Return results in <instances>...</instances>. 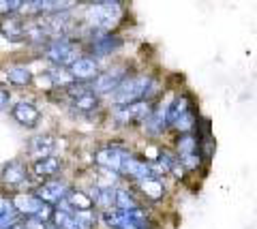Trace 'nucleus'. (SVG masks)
I'll list each match as a JSON object with an SVG mask.
<instances>
[{"label": "nucleus", "mask_w": 257, "mask_h": 229, "mask_svg": "<svg viewBox=\"0 0 257 229\" xmlns=\"http://www.w3.org/2000/svg\"><path fill=\"white\" fill-rule=\"evenodd\" d=\"M22 5L20 0H0V18H11V15H18L20 9H22Z\"/></svg>", "instance_id": "5701e85b"}, {"label": "nucleus", "mask_w": 257, "mask_h": 229, "mask_svg": "<svg viewBox=\"0 0 257 229\" xmlns=\"http://www.w3.org/2000/svg\"><path fill=\"white\" fill-rule=\"evenodd\" d=\"M114 193H116V188L96 184V186H92V191H90L88 197H90L94 210L107 212V210H114Z\"/></svg>", "instance_id": "f3484780"}, {"label": "nucleus", "mask_w": 257, "mask_h": 229, "mask_svg": "<svg viewBox=\"0 0 257 229\" xmlns=\"http://www.w3.org/2000/svg\"><path fill=\"white\" fill-rule=\"evenodd\" d=\"M140 197L135 195V191H128V188H116L114 193V210H133L140 208Z\"/></svg>", "instance_id": "aec40b11"}, {"label": "nucleus", "mask_w": 257, "mask_h": 229, "mask_svg": "<svg viewBox=\"0 0 257 229\" xmlns=\"http://www.w3.org/2000/svg\"><path fill=\"white\" fill-rule=\"evenodd\" d=\"M56 137L50 135V133H39V135L30 137L28 139V156L35 161H41L47 159V156H54V150H56Z\"/></svg>", "instance_id": "ddd939ff"}, {"label": "nucleus", "mask_w": 257, "mask_h": 229, "mask_svg": "<svg viewBox=\"0 0 257 229\" xmlns=\"http://www.w3.org/2000/svg\"><path fill=\"white\" fill-rule=\"evenodd\" d=\"M124 45V39L116 33H101V30L90 28V37H88V56L92 58H103L109 54L118 52Z\"/></svg>", "instance_id": "423d86ee"}, {"label": "nucleus", "mask_w": 257, "mask_h": 229, "mask_svg": "<svg viewBox=\"0 0 257 229\" xmlns=\"http://www.w3.org/2000/svg\"><path fill=\"white\" fill-rule=\"evenodd\" d=\"M133 191H138L142 197H146L148 201H163L165 199V180L161 178H146L133 182Z\"/></svg>", "instance_id": "2eb2a0df"}, {"label": "nucleus", "mask_w": 257, "mask_h": 229, "mask_svg": "<svg viewBox=\"0 0 257 229\" xmlns=\"http://www.w3.org/2000/svg\"><path fill=\"white\" fill-rule=\"evenodd\" d=\"M11 203L15 212L20 214V218H30V216H37L39 212H41V208L45 206V203L39 199L35 191H24V193H15L11 197Z\"/></svg>", "instance_id": "f8f14e48"}, {"label": "nucleus", "mask_w": 257, "mask_h": 229, "mask_svg": "<svg viewBox=\"0 0 257 229\" xmlns=\"http://www.w3.org/2000/svg\"><path fill=\"white\" fill-rule=\"evenodd\" d=\"M176 159H182V156H189V154H197V137L195 133H180L176 137Z\"/></svg>", "instance_id": "a211bd4d"}, {"label": "nucleus", "mask_w": 257, "mask_h": 229, "mask_svg": "<svg viewBox=\"0 0 257 229\" xmlns=\"http://www.w3.org/2000/svg\"><path fill=\"white\" fill-rule=\"evenodd\" d=\"M101 107V97H96L94 92H88L84 97L71 101V112L75 114H94Z\"/></svg>", "instance_id": "6ab92c4d"}, {"label": "nucleus", "mask_w": 257, "mask_h": 229, "mask_svg": "<svg viewBox=\"0 0 257 229\" xmlns=\"http://www.w3.org/2000/svg\"><path fill=\"white\" fill-rule=\"evenodd\" d=\"M124 5L116 3V0H101V3H90L86 9V24L92 30H101V33H111L120 20H122Z\"/></svg>", "instance_id": "f03ea898"}, {"label": "nucleus", "mask_w": 257, "mask_h": 229, "mask_svg": "<svg viewBox=\"0 0 257 229\" xmlns=\"http://www.w3.org/2000/svg\"><path fill=\"white\" fill-rule=\"evenodd\" d=\"M128 156H131V150L128 148L120 146V144H107L94 152V163L99 165V167L120 176V169H122V165Z\"/></svg>", "instance_id": "0eeeda50"}, {"label": "nucleus", "mask_w": 257, "mask_h": 229, "mask_svg": "<svg viewBox=\"0 0 257 229\" xmlns=\"http://www.w3.org/2000/svg\"><path fill=\"white\" fill-rule=\"evenodd\" d=\"M0 184H3L7 191L24 193L32 184V173L28 169V165L20 159L9 161L0 169Z\"/></svg>", "instance_id": "7ed1b4c3"}, {"label": "nucleus", "mask_w": 257, "mask_h": 229, "mask_svg": "<svg viewBox=\"0 0 257 229\" xmlns=\"http://www.w3.org/2000/svg\"><path fill=\"white\" fill-rule=\"evenodd\" d=\"M71 191V184L67 182V180L62 178H52V180H45L43 184H39L35 188L37 197L41 199L43 203H47V206H58L60 201H64V197L69 195Z\"/></svg>", "instance_id": "1a4fd4ad"}, {"label": "nucleus", "mask_w": 257, "mask_h": 229, "mask_svg": "<svg viewBox=\"0 0 257 229\" xmlns=\"http://www.w3.org/2000/svg\"><path fill=\"white\" fill-rule=\"evenodd\" d=\"M7 82L11 86H18V88H24V86L35 84V75H32L30 69H26V67H13L7 71Z\"/></svg>", "instance_id": "4be33fe9"}, {"label": "nucleus", "mask_w": 257, "mask_h": 229, "mask_svg": "<svg viewBox=\"0 0 257 229\" xmlns=\"http://www.w3.org/2000/svg\"><path fill=\"white\" fill-rule=\"evenodd\" d=\"M157 80L148 73H131L126 75L122 84L111 92V103L114 105H128L138 103V101L150 99V94L155 92Z\"/></svg>", "instance_id": "f257e3e1"}, {"label": "nucleus", "mask_w": 257, "mask_h": 229, "mask_svg": "<svg viewBox=\"0 0 257 229\" xmlns=\"http://www.w3.org/2000/svg\"><path fill=\"white\" fill-rule=\"evenodd\" d=\"M69 73L73 75L75 82H84V84H90L96 75L101 73V62L88 56V54H82L73 65H69Z\"/></svg>", "instance_id": "9b49d317"}, {"label": "nucleus", "mask_w": 257, "mask_h": 229, "mask_svg": "<svg viewBox=\"0 0 257 229\" xmlns=\"http://www.w3.org/2000/svg\"><path fill=\"white\" fill-rule=\"evenodd\" d=\"M60 169H62V159H58V156H47V159L30 163V173L39 180H52L58 176Z\"/></svg>", "instance_id": "dca6fc26"}, {"label": "nucleus", "mask_w": 257, "mask_h": 229, "mask_svg": "<svg viewBox=\"0 0 257 229\" xmlns=\"http://www.w3.org/2000/svg\"><path fill=\"white\" fill-rule=\"evenodd\" d=\"M26 26L28 20H24L22 15H11L0 22V35L11 43H26Z\"/></svg>", "instance_id": "4468645a"}, {"label": "nucleus", "mask_w": 257, "mask_h": 229, "mask_svg": "<svg viewBox=\"0 0 257 229\" xmlns=\"http://www.w3.org/2000/svg\"><path fill=\"white\" fill-rule=\"evenodd\" d=\"M5 229H24V225H22V218L18 220V223H13V225H9V227H5Z\"/></svg>", "instance_id": "393cba45"}, {"label": "nucleus", "mask_w": 257, "mask_h": 229, "mask_svg": "<svg viewBox=\"0 0 257 229\" xmlns=\"http://www.w3.org/2000/svg\"><path fill=\"white\" fill-rule=\"evenodd\" d=\"M157 101L146 99V101H138V103H128V105H114L111 107V118L118 124H142L146 118L150 116L152 107Z\"/></svg>", "instance_id": "39448f33"}, {"label": "nucleus", "mask_w": 257, "mask_h": 229, "mask_svg": "<svg viewBox=\"0 0 257 229\" xmlns=\"http://www.w3.org/2000/svg\"><path fill=\"white\" fill-rule=\"evenodd\" d=\"M43 56L52 62L54 67H67L73 65V62L82 56L79 54V43L75 39H54L45 45Z\"/></svg>", "instance_id": "20e7f679"}, {"label": "nucleus", "mask_w": 257, "mask_h": 229, "mask_svg": "<svg viewBox=\"0 0 257 229\" xmlns=\"http://www.w3.org/2000/svg\"><path fill=\"white\" fill-rule=\"evenodd\" d=\"M9 116L24 129H37L39 122H41V112L30 101H18L15 105H11Z\"/></svg>", "instance_id": "9d476101"}, {"label": "nucleus", "mask_w": 257, "mask_h": 229, "mask_svg": "<svg viewBox=\"0 0 257 229\" xmlns=\"http://www.w3.org/2000/svg\"><path fill=\"white\" fill-rule=\"evenodd\" d=\"M126 75H131L128 67L116 65V67H111V69L101 71V73L90 82V88H92V92L96 94V97H103V94H111L120 84H122V80H124Z\"/></svg>", "instance_id": "6e6552de"}, {"label": "nucleus", "mask_w": 257, "mask_h": 229, "mask_svg": "<svg viewBox=\"0 0 257 229\" xmlns=\"http://www.w3.org/2000/svg\"><path fill=\"white\" fill-rule=\"evenodd\" d=\"M20 220V214L15 212L13 203H11V197L0 191V229L9 227L13 223H18Z\"/></svg>", "instance_id": "412c9836"}, {"label": "nucleus", "mask_w": 257, "mask_h": 229, "mask_svg": "<svg viewBox=\"0 0 257 229\" xmlns=\"http://www.w3.org/2000/svg\"><path fill=\"white\" fill-rule=\"evenodd\" d=\"M11 105V90L0 86V112H7Z\"/></svg>", "instance_id": "b1692460"}]
</instances>
